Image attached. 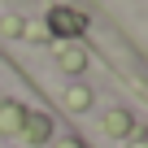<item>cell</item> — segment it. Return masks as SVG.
Listing matches in <instances>:
<instances>
[{
    "label": "cell",
    "instance_id": "obj_3",
    "mask_svg": "<svg viewBox=\"0 0 148 148\" xmlns=\"http://www.w3.org/2000/svg\"><path fill=\"white\" fill-rule=\"evenodd\" d=\"M22 122H26V109H22V105H13V100H9V105H0V131L18 135V131H22Z\"/></svg>",
    "mask_w": 148,
    "mask_h": 148
},
{
    "label": "cell",
    "instance_id": "obj_8",
    "mask_svg": "<svg viewBox=\"0 0 148 148\" xmlns=\"http://www.w3.org/2000/svg\"><path fill=\"white\" fill-rule=\"evenodd\" d=\"M57 148H79V144H57Z\"/></svg>",
    "mask_w": 148,
    "mask_h": 148
},
{
    "label": "cell",
    "instance_id": "obj_6",
    "mask_svg": "<svg viewBox=\"0 0 148 148\" xmlns=\"http://www.w3.org/2000/svg\"><path fill=\"white\" fill-rule=\"evenodd\" d=\"M65 105H70V109H87V105H92V96H87L83 87H70V92H65Z\"/></svg>",
    "mask_w": 148,
    "mask_h": 148
},
{
    "label": "cell",
    "instance_id": "obj_4",
    "mask_svg": "<svg viewBox=\"0 0 148 148\" xmlns=\"http://www.w3.org/2000/svg\"><path fill=\"white\" fill-rule=\"evenodd\" d=\"M105 131H109V135H126V131H131V113L109 109V113H105Z\"/></svg>",
    "mask_w": 148,
    "mask_h": 148
},
{
    "label": "cell",
    "instance_id": "obj_1",
    "mask_svg": "<svg viewBox=\"0 0 148 148\" xmlns=\"http://www.w3.org/2000/svg\"><path fill=\"white\" fill-rule=\"evenodd\" d=\"M44 31H57V35H79V31H83V18L74 13V9H52Z\"/></svg>",
    "mask_w": 148,
    "mask_h": 148
},
{
    "label": "cell",
    "instance_id": "obj_7",
    "mask_svg": "<svg viewBox=\"0 0 148 148\" xmlns=\"http://www.w3.org/2000/svg\"><path fill=\"white\" fill-rule=\"evenodd\" d=\"M22 35H26V39H44L48 31H44V22H31V26H22Z\"/></svg>",
    "mask_w": 148,
    "mask_h": 148
},
{
    "label": "cell",
    "instance_id": "obj_2",
    "mask_svg": "<svg viewBox=\"0 0 148 148\" xmlns=\"http://www.w3.org/2000/svg\"><path fill=\"white\" fill-rule=\"evenodd\" d=\"M22 131H26V139H31V144H44V139L52 135V122H48L44 113H26V122H22Z\"/></svg>",
    "mask_w": 148,
    "mask_h": 148
},
{
    "label": "cell",
    "instance_id": "obj_5",
    "mask_svg": "<svg viewBox=\"0 0 148 148\" xmlns=\"http://www.w3.org/2000/svg\"><path fill=\"white\" fill-rule=\"evenodd\" d=\"M57 61H61V70H83V48H74V44H65V48L57 52Z\"/></svg>",
    "mask_w": 148,
    "mask_h": 148
},
{
    "label": "cell",
    "instance_id": "obj_9",
    "mask_svg": "<svg viewBox=\"0 0 148 148\" xmlns=\"http://www.w3.org/2000/svg\"><path fill=\"white\" fill-rule=\"evenodd\" d=\"M131 148H144V144H139V139H135V144H131Z\"/></svg>",
    "mask_w": 148,
    "mask_h": 148
}]
</instances>
